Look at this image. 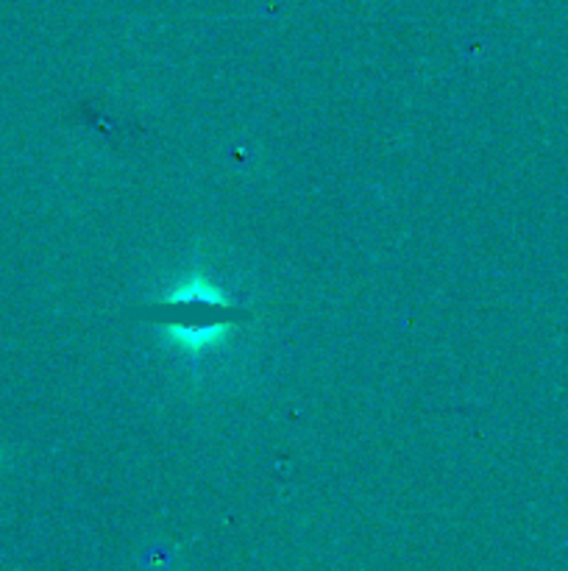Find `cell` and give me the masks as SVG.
Wrapping results in <instances>:
<instances>
[{
	"instance_id": "6da1fadb",
	"label": "cell",
	"mask_w": 568,
	"mask_h": 571,
	"mask_svg": "<svg viewBox=\"0 0 568 571\" xmlns=\"http://www.w3.org/2000/svg\"><path fill=\"white\" fill-rule=\"evenodd\" d=\"M129 315L156 321L187 346H201V343L215 340L229 323L246 321L248 310L226 304L212 288H201L198 281H193L190 288L176 291L167 301L131 310Z\"/></svg>"
}]
</instances>
